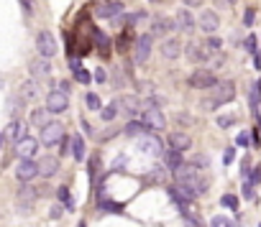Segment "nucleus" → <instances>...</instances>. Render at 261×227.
Segmentation results:
<instances>
[{"instance_id":"45","label":"nucleus","mask_w":261,"mask_h":227,"mask_svg":"<svg viewBox=\"0 0 261 227\" xmlns=\"http://www.w3.org/2000/svg\"><path fill=\"white\" fill-rule=\"evenodd\" d=\"M126 164H128V158L120 153V156L116 158V161H113V171H120V169H126Z\"/></svg>"},{"instance_id":"40","label":"nucleus","mask_w":261,"mask_h":227,"mask_svg":"<svg viewBox=\"0 0 261 227\" xmlns=\"http://www.w3.org/2000/svg\"><path fill=\"white\" fill-rule=\"evenodd\" d=\"M244 181H248V184H254V187H256V184H258V181H261V166H256V169H251V171H248V176H246Z\"/></svg>"},{"instance_id":"14","label":"nucleus","mask_w":261,"mask_h":227,"mask_svg":"<svg viewBox=\"0 0 261 227\" xmlns=\"http://www.w3.org/2000/svg\"><path fill=\"white\" fill-rule=\"evenodd\" d=\"M36 164H38V174L44 179H52L59 171V158L56 156H41V161H36Z\"/></svg>"},{"instance_id":"4","label":"nucleus","mask_w":261,"mask_h":227,"mask_svg":"<svg viewBox=\"0 0 261 227\" xmlns=\"http://www.w3.org/2000/svg\"><path fill=\"white\" fill-rule=\"evenodd\" d=\"M62 138H64V125H62V123H46V125L41 128V146L52 148V146H56Z\"/></svg>"},{"instance_id":"61","label":"nucleus","mask_w":261,"mask_h":227,"mask_svg":"<svg viewBox=\"0 0 261 227\" xmlns=\"http://www.w3.org/2000/svg\"><path fill=\"white\" fill-rule=\"evenodd\" d=\"M77 227H87V225H84V222H80V225H77Z\"/></svg>"},{"instance_id":"21","label":"nucleus","mask_w":261,"mask_h":227,"mask_svg":"<svg viewBox=\"0 0 261 227\" xmlns=\"http://www.w3.org/2000/svg\"><path fill=\"white\" fill-rule=\"evenodd\" d=\"M95 13H98L100 18H116V15L123 13V3H120V0H113V3H105V5L95 8Z\"/></svg>"},{"instance_id":"11","label":"nucleus","mask_w":261,"mask_h":227,"mask_svg":"<svg viewBox=\"0 0 261 227\" xmlns=\"http://www.w3.org/2000/svg\"><path fill=\"white\" fill-rule=\"evenodd\" d=\"M151 43H154V36H151V33H144V36L136 38V43H134V49H136V64H144L151 56Z\"/></svg>"},{"instance_id":"22","label":"nucleus","mask_w":261,"mask_h":227,"mask_svg":"<svg viewBox=\"0 0 261 227\" xmlns=\"http://www.w3.org/2000/svg\"><path fill=\"white\" fill-rule=\"evenodd\" d=\"M184 54H187V59L190 61H194V64H202V61H208V51H205V46H200V43H190V46L184 49Z\"/></svg>"},{"instance_id":"51","label":"nucleus","mask_w":261,"mask_h":227,"mask_svg":"<svg viewBox=\"0 0 261 227\" xmlns=\"http://www.w3.org/2000/svg\"><path fill=\"white\" fill-rule=\"evenodd\" d=\"M116 135H118V130H116V128H110L108 133H102V135H100V141H110V138H116Z\"/></svg>"},{"instance_id":"24","label":"nucleus","mask_w":261,"mask_h":227,"mask_svg":"<svg viewBox=\"0 0 261 227\" xmlns=\"http://www.w3.org/2000/svg\"><path fill=\"white\" fill-rule=\"evenodd\" d=\"M26 120H13L10 125H8V138L10 141H16V143H20V141H24L26 138Z\"/></svg>"},{"instance_id":"39","label":"nucleus","mask_w":261,"mask_h":227,"mask_svg":"<svg viewBox=\"0 0 261 227\" xmlns=\"http://www.w3.org/2000/svg\"><path fill=\"white\" fill-rule=\"evenodd\" d=\"M20 105H24V100H20V95H13V97L8 100V112H10V115H16Z\"/></svg>"},{"instance_id":"25","label":"nucleus","mask_w":261,"mask_h":227,"mask_svg":"<svg viewBox=\"0 0 261 227\" xmlns=\"http://www.w3.org/2000/svg\"><path fill=\"white\" fill-rule=\"evenodd\" d=\"M169 31H177V26H174L172 18H156L154 26H151V36H159V33H169Z\"/></svg>"},{"instance_id":"28","label":"nucleus","mask_w":261,"mask_h":227,"mask_svg":"<svg viewBox=\"0 0 261 227\" xmlns=\"http://www.w3.org/2000/svg\"><path fill=\"white\" fill-rule=\"evenodd\" d=\"M92 36H95V43H98V49H100V56L105 59L108 54H110V38H108L105 33H100L98 28L92 31Z\"/></svg>"},{"instance_id":"60","label":"nucleus","mask_w":261,"mask_h":227,"mask_svg":"<svg viewBox=\"0 0 261 227\" xmlns=\"http://www.w3.org/2000/svg\"><path fill=\"white\" fill-rule=\"evenodd\" d=\"M148 3H156L159 5V3H164V0H148Z\"/></svg>"},{"instance_id":"26","label":"nucleus","mask_w":261,"mask_h":227,"mask_svg":"<svg viewBox=\"0 0 261 227\" xmlns=\"http://www.w3.org/2000/svg\"><path fill=\"white\" fill-rule=\"evenodd\" d=\"M20 100H36L38 97V82L36 79H28V82H24L20 84Z\"/></svg>"},{"instance_id":"43","label":"nucleus","mask_w":261,"mask_h":227,"mask_svg":"<svg viewBox=\"0 0 261 227\" xmlns=\"http://www.w3.org/2000/svg\"><path fill=\"white\" fill-rule=\"evenodd\" d=\"M70 151H72V138H67V135H64V138L59 141V153H62V156H67Z\"/></svg>"},{"instance_id":"57","label":"nucleus","mask_w":261,"mask_h":227,"mask_svg":"<svg viewBox=\"0 0 261 227\" xmlns=\"http://www.w3.org/2000/svg\"><path fill=\"white\" fill-rule=\"evenodd\" d=\"M218 125H220V128H228V125H233V118H218Z\"/></svg>"},{"instance_id":"41","label":"nucleus","mask_w":261,"mask_h":227,"mask_svg":"<svg viewBox=\"0 0 261 227\" xmlns=\"http://www.w3.org/2000/svg\"><path fill=\"white\" fill-rule=\"evenodd\" d=\"M210 227H233V222L228 217H223V215H218V217H212Z\"/></svg>"},{"instance_id":"38","label":"nucleus","mask_w":261,"mask_h":227,"mask_svg":"<svg viewBox=\"0 0 261 227\" xmlns=\"http://www.w3.org/2000/svg\"><path fill=\"white\" fill-rule=\"evenodd\" d=\"M84 102H87V107H90V110H98V112L102 110V105H100V97H98L95 92H90V95H87V97H84Z\"/></svg>"},{"instance_id":"62","label":"nucleus","mask_w":261,"mask_h":227,"mask_svg":"<svg viewBox=\"0 0 261 227\" xmlns=\"http://www.w3.org/2000/svg\"><path fill=\"white\" fill-rule=\"evenodd\" d=\"M0 89H3V79H0Z\"/></svg>"},{"instance_id":"23","label":"nucleus","mask_w":261,"mask_h":227,"mask_svg":"<svg viewBox=\"0 0 261 227\" xmlns=\"http://www.w3.org/2000/svg\"><path fill=\"white\" fill-rule=\"evenodd\" d=\"M182 54V43L177 41V38H166L164 43H162V56L164 59H177Z\"/></svg>"},{"instance_id":"15","label":"nucleus","mask_w":261,"mask_h":227,"mask_svg":"<svg viewBox=\"0 0 261 227\" xmlns=\"http://www.w3.org/2000/svg\"><path fill=\"white\" fill-rule=\"evenodd\" d=\"M36 148H38V141L36 138H26L20 141V143H16V153H18V158H31L34 161V156H36Z\"/></svg>"},{"instance_id":"52","label":"nucleus","mask_w":261,"mask_h":227,"mask_svg":"<svg viewBox=\"0 0 261 227\" xmlns=\"http://www.w3.org/2000/svg\"><path fill=\"white\" fill-rule=\"evenodd\" d=\"M244 23H246V26H251V23H254V8H248V10L244 13Z\"/></svg>"},{"instance_id":"54","label":"nucleus","mask_w":261,"mask_h":227,"mask_svg":"<svg viewBox=\"0 0 261 227\" xmlns=\"http://www.w3.org/2000/svg\"><path fill=\"white\" fill-rule=\"evenodd\" d=\"M24 3V10H26V15H31L34 13V0H20Z\"/></svg>"},{"instance_id":"30","label":"nucleus","mask_w":261,"mask_h":227,"mask_svg":"<svg viewBox=\"0 0 261 227\" xmlns=\"http://www.w3.org/2000/svg\"><path fill=\"white\" fill-rule=\"evenodd\" d=\"M56 199L64 204V210H70V212L74 210V202H72V197H70V189H67V187H59V189H56Z\"/></svg>"},{"instance_id":"34","label":"nucleus","mask_w":261,"mask_h":227,"mask_svg":"<svg viewBox=\"0 0 261 227\" xmlns=\"http://www.w3.org/2000/svg\"><path fill=\"white\" fill-rule=\"evenodd\" d=\"M258 102H261V82H254L251 84V107H254V112H256Z\"/></svg>"},{"instance_id":"32","label":"nucleus","mask_w":261,"mask_h":227,"mask_svg":"<svg viewBox=\"0 0 261 227\" xmlns=\"http://www.w3.org/2000/svg\"><path fill=\"white\" fill-rule=\"evenodd\" d=\"M46 115H49V112H46V107H38V110H34L31 112V125H36V128H44V125H46L49 120H46Z\"/></svg>"},{"instance_id":"5","label":"nucleus","mask_w":261,"mask_h":227,"mask_svg":"<svg viewBox=\"0 0 261 227\" xmlns=\"http://www.w3.org/2000/svg\"><path fill=\"white\" fill-rule=\"evenodd\" d=\"M36 197H38V192H36V189H31V187H20V189H18V194H16V207H18V212L31 215Z\"/></svg>"},{"instance_id":"12","label":"nucleus","mask_w":261,"mask_h":227,"mask_svg":"<svg viewBox=\"0 0 261 227\" xmlns=\"http://www.w3.org/2000/svg\"><path fill=\"white\" fill-rule=\"evenodd\" d=\"M212 92H215V97L212 100H218V102H230L233 97H236V84L230 82V79H226V82H218L215 87H212Z\"/></svg>"},{"instance_id":"18","label":"nucleus","mask_w":261,"mask_h":227,"mask_svg":"<svg viewBox=\"0 0 261 227\" xmlns=\"http://www.w3.org/2000/svg\"><path fill=\"white\" fill-rule=\"evenodd\" d=\"M162 158H164V169H166V171H172V174L177 171V169H182V166H184L182 153L172 151V148H169V151H164V153H162Z\"/></svg>"},{"instance_id":"55","label":"nucleus","mask_w":261,"mask_h":227,"mask_svg":"<svg viewBox=\"0 0 261 227\" xmlns=\"http://www.w3.org/2000/svg\"><path fill=\"white\" fill-rule=\"evenodd\" d=\"M233 156H236V151H233V148H228V151L223 153V164H230V161H233Z\"/></svg>"},{"instance_id":"63","label":"nucleus","mask_w":261,"mask_h":227,"mask_svg":"<svg viewBox=\"0 0 261 227\" xmlns=\"http://www.w3.org/2000/svg\"><path fill=\"white\" fill-rule=\"evenodd\" d=\"M258 227H261V225H258Z\"/></svg>"},{"instance_id":"2","label":"nucleus","mask_w":261,"mask_h":227,"mask_svg":"<svg viewBox=\"0 0 261 227\" xmlns=\"http://www.w3.org/2000/svg\"><path fill=\"white\" fill-rule=\"evenodd\" d=\"M141 125L146 130H164L166 128V118L159 107H146L141 110Z\"/></svg>"},{"instance_id":"31","label":"nucleus","mask_w":261,"mask_h":227,"mask_svg":"<svg viewBox=\"0 0 261 227\" xmlns=\"http://www.w3.org/2000/svg\"><path fill=\"white\" fill-rule=\"evenodd\" d=\"M116 115H118V100H116V102H110V105H105V107L100 110V118H102L105 123L116 120Z\"/></svg>"},{"instance_id":"8","label":"nucleus","mask_w":261,"mask_h":227,"mask_svg":"<svg viewBox=\"0 0 261 227\" xmlns=\"http://www.w3.org/2000/svg\"><path fill=\"white\" fill-rule=\"evenodd\" d=\"M67 107H70V97L62 95L59 89H52L49 97H46V112H52V115H62Z\"/></svg>"},{"instance_id":"16","label":"nucleus","mask_w":261,"mask_h":227,"mask_svg":"<svg viewBox=\"0 0 261 227\" xmlns=\"http://www.w3.org/2000/svg\"><path fill=\"white\" fill-rule=\"evenodd\" d=\"M28 69H31V74L36 77V79H49V74H52V64H49V59H34L31 64H28Z\"/></svg>"},{"instance_id":"58","label":"nucleus","mask_w":261,"mask_h":227,"mask_svg":"<svg viewBox=\"0 0 261 227\" xmlns=\"http://www.w3.org/2000/svg\"><path fill=\"white\" fill-rule=\"evenodd\" d=\"M238 146H248V135H246V133L238 135Z\"/></svg>"},{"instance_id":"49","label":"nucleus","mask_w":261,"mask_h":227,"mask_svg":"<svg viewBox=\"0 0 261 227\" xmlns=\"http://www.w3.org/2000/svg\"><path fill=\"white\" fill-rule=\"evenodd\" d=\"M244 197L254 199V184H248V181H244Z\"/></svg>"},{"instance_id":"19","label":"nucleus","mask_w":261,"mask_h":227,"mask_svg":"<svg viewBox=\"0 0 261 227\" xmlns=\"http://www.w3.org/2000/svg\"><path fill=\"white\" fill-rule=\"evenodd\" d=\"M118 107H123V112H126L128 118H134V115H138V112H141V100L134 97V95H126L123 100H118Z\"/></svg>"},{"instance_id":"3","label":"nucleus","mask_w":261,"mask_h":227,"mask_svg":"<svg viewBox=\"0 0 261 227\" xmlns=\"http://www.w3.org/2000/svg\"><path fill=\"white\" fill-rule=\"evenodd\" d=\"M36 49H38V56H41V59H52V56L59 51L56 38H54L49 31H38V36H36Z\"/></svg>"},{"instance_id":"1","label":"nucleus","mask_w":261,"mask_h":227,"mask_svg":"<svg viewBox=\"0 0 261 227\" xmlns=\"http://www.w3.org/2000/svg\"><path fill=\"white\" fill-rule=\"evenodd\" d=\"M174 181H177V189L182 192V197L187 202H192L194 197L205 194V189H208V181L202 179L200 169H194L192 164H184L182 169L174 171Z\"/></svg>"},{"instance_id":"20","label":"nucleus","mask_w":261,"mask_h":227,"mask_svg":"<svg viewBox=\"0 0 261 227\" xmlns=\"http://www.w3.org/2000/svg\"><path fill=\"white\" fill-rule=\"evenodd\" d=\"M70 69L74 72V79L82 82V84H90L92 82V74L82 66V59H70Z\"/></svg>"},{"instance_id":"17","label":"nucleus","mask_w":261,"mask_h":227,"mask_svg":"<svg viewBox=\"0 0 261 227\" xmlns=\"http://www.w3.org/2000/svg\"><path fill=\"white\" fill-rule=\"evenodd\" d=\"M174 26H177V31H184V33H192L194 31V18H192V13L187 10V8H182L180 13H177V18H174Z\"/></svg>"},{"instance_id":"59","label":"nucleus","mask_w":261,"mask_h":227,"mask_svg":"<svg viewBox=\"0 0 261 227\" xmlns=\"http://www.w3.org/2000/svg\"><path fill=\"white\" fill-rule=\"evenodd\" d=\"M3 143H6V135H3V133H0V148H3Z\"/></svg>"},{"instance_id":"53","label":"nucleus","mask_w":261,"mask_h":227,"mask_svg":"<svg viewBox=\"0 0 261 227\" xmlns=\"http://www.w3.org/2000/svg\"><path fill=\"white\" fill-rule=\"evenodd\" d=\"M182 3H184L187 8H200V5L205 3V0H182Z\"/></svg>"},{"instance_id":"9","label":"nucleus","mask_w":261,"mask_h":227,"mask_svg":"<svg viewBox=\"0 0 261 227\" xmlns=\"http://www.w3.org/2000/svg\"><path fill=\"white\" fill-rule=\"evenodd\" d=\"M138 151L146 153V156H162V153H164L162 141L154 138V135H148V133H144L141 138H138Z\"/></svg>"},{"instance_id":"10","label":"nucleus","mask_w":261,"mask_h":227,"mask_svg":"<svg viewBox=\"0 0 261 227\" xmlns=\"http://www.w3.org/2000/svg\"><path fill=\"white\" fill-rule=\"evenodd\" d=\"M166 141H169V148L177 151V153H184V151H190V146H192V138H190L187 133H182V130H172V133L166 135Z\"/></svg>"},{"instance_id":"48","label":"nucleus","mask_w":261,"mask_h":227,"mask_svg":"<svg viewBox=\"0 0 261 227\" xmlns=\"http://www.w3.org/2000/svg\"><path fill=\"white\" fill-rule=\"evenodd\" d=\"M215 107H220L218 100H202V110H215Z\"/></svg>"},{"instance_id":"7","label":"nucleus","mask_w":261,"mask_h":227,"mask_svg":"<svg viewBox=\"0 0 261 227\" xmlns=\"http://www.w3.org/2000/svg\"><path fill=\"white\" fill-rule=\"evenodd\" d=\"M38 176V164L31 161V158H20L18 166H16V179L18 181H24V184H28L31 179Z\"/></svg>"},{"instance_id":"56","label":"nucleus","mask_w":261,"mask_h":227,"mask_svg":"<svg viewBox=\"0 0 261 227\" xmlns=\"http://www.w3.org/2000/svg\"><path fill=\"white\" fill-rule=\"evenodd\" d=\"M62 217V204H54L52 207V220H59Z\"/></svg>"},{"instance_id":"6","label":"nucleus","mask_w":261,"mask_h":227,"mask_svg":"<svg viewBox=\"0 0 261 227\" xmlns=\"http://www.w3.org/2000/svg\"><path fill=\"white\" fill-rule=\"evenodd\" d=\"M187 84L194 87V89H212V87L218 84V79H215L212 69H198L194 74H190Z\"/></svg>"},{"instance_id":"44","label":"nucleus","mask_w":261,"mask_h":227,"mask_svg":"<svg viewBox=\"0 0 261 227\" xmlns=\"http://www.w3.org/2000/svg\"><path fill=\"white\" fill-rule=\"evenodd\" d=\"M246 51L254 54V56H258V54H256V51H258V49H256V36H248V38H246Z\"/></svg>"},{"instance_id":"46","label":"nucleus","mask_w":261,"mask_h":227,"mask_svg":"<svg viewBox=\"0 0 261 227\" xmlns=\"http://www.w3.org/2000/svg\"><path fill=\"white\" fill-rule=\"evenodd\" d=\"M92 79H95L98 84H105V82H108V72H105V69H95Z\"/></svg>"},{"instance_id":"29","label":"nucleus","mask_w":261,"mask_h":227,"mask_svg":"<svg viewBox=\"0 0 261 227\" xmlns=\"http://www.w3.org/2000/svg\"><path fill=\"white\" fill-rule=\"evenodd\" d=\"M123 133L128 135V138H141V135L146 133V128H144L141 123H136V120H130V123L123 125Z\"/></svg>"},{"instance_id":"37","label":"nucleus","mask_w":261,"mask_h":227,"mask_svg":"<svg viewBox=\"0 0 261 227\" xmlns=\"http://www.w3.org/2000/svg\"><path fill=\"white\" fill-rule=\"evenodd\" d=\"M100 207H102V210H108V212H113V215H123V204H118V202H110V199H108V202H102Z\"/></svg>"},{"instance_id":"35","label":"nucleus","mask_w":261,"mask_h":227,"mask_svg":"<svg viewBox=\"0 0 261 227\" xmlns=\"http://www.w3.org/2000/svg\"><path fill=\"white\" fill-rule=\"evenodd\" d=\"M220 46H223V41L218 38V36H210V38L205 41V51H208V54H215V51H220Z\"/></svg>"},{"instance_id":"42","label":"nucleus","mask_w":261,"mask_h":227,"mask_svg":"<svg viewBox=\"0 0 261 227\" xmlns=\"http://www.w3.org/2000/svg\"><path fill=\"white\" fill-rule=\"evenodd\" d=\"M192 166H194V169H208V166H210V158H208V156H194V158H192Z\"/></svg>"},{"instance_id":"33","label":"nucleus","mask_w":261,"mask_h":227,"mask_svg":"<svg viewBox=\"0 0 261 227\" xmlns=\"http://www.w3.org/2000/svg\"><path fill=\"white\" fill-rule=\"evenodd\" d=\"M144 18H146L144 10H141V13H128V15H123V26H126V28H134L138 20H144Z\"/></svg>"},{"instance_id":"47","label":"nucleus","mask_w":261,"mask_h":227,"mask_svg":"<svg viewBox=\"0 0 261 227\" xmlns=\"http://www.w3.org/2000/svg\"><path fill=\"white\" fill-rule=\"evenodd\" d=\"M70 87H72V82H70V79H64V82H59V92L70 97V92H72V89H70Z\"/></svg>"},{"instance_id":"36","label":"nucleus","mask_w":261,"mask_h":227,"mask_svg":"<svg viewBox=\"0 0 261 227\" xmlns=\"http://www.w3.org/2000/svg\"><path fill=\"white\" fill-rule=\"evenodd\" d=\"M220 204H223V207H228L230 212H238V199L233 194H223L220 197Z\"/></svg>"},{"instance_id":"27","label":"nucleus","mask_w":261,"mask_h":227,"mask_svg":"<svg viewBox=\"0 0 261 227\" xmlns=\"http://www.w3.org/2000/svg\"><path fill=\"white\" fill-rule=\"evenodd\" d=\"M70 153L74 156V161H82V158L87 156V146L82 141V135H72V151Z\"/></svg>"},{"instance_id":"50","label":"nucleus","mask_w":261,"mask_h":227,"mask_svg":"<svg viewBox=\"0 0 261 227\" xmlns=\"http://www.w3.org/2000/svg\"><path fill=\"white\" fill-rule=\"evenodd\" d=\"M80 125H82V130H84L87 135H95V130H92V125H90V123H87L84 118H80Z\"/></svg>"},{"instance_id":"13","label":"nucleus","mask_w":261,"mask_h":227,"mask_svg":"<svg viewBox=\"0 0 261 227\" xmlns=\"http://www.w3.org/2000/svg\"><path fill=\"white\" fill-rule=\"evenodd\" d=\"M198 26L205 33H215L218 28H220V18H218L215 10H202V15L198 18Z\"/></svg>"}]
</instances>
